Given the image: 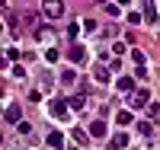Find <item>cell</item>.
I'll return each instance as SVG.
<instances>
[{
	"label": "cell",
	"mask_w": 160,
	"mask_h": 150,
	"mask_svg": "<svg viewBox=\"0 0 160 150\" xmlns=\"http://www.w3.org/2000/svg\"><path fill=\"white\" fill-rule=\"evenodd\" d=\"M42 13L48 19H61L64 16V3H61V0H48V3H42Z\"/></svg>",
	"instance_id": "6da1fadb"
},
{
	"label": "cell",
	"mask_w": 160,
	"mask_h": 150,
	"mask_svg": "<svg viewBox=\"0 0 160 150\" xmlns=\"http://www.w3.org/2000/svg\"><path fill=\"white\" fill-rule=\"evenodd\" d=\"M131 105H135V109H148V105H151V93H148V90L131 93Z\"/></svg>",
	"instance_id": "7a4b0ae2"
},
{
	"label": "cell",
	"mask_w": 160,
	"mask_h": 150,
	"mask_svg": "<svg viewBox=\"0 0 160 150\" xmlns=\"http://www.w3.org/2000/svg\"><path fill=\"white\" fill-rule=\"evenodd\" d=\"M48 109H51V115H55V118H64L71 105H68V99H51V105H48Z\"/></svg>",
	"instance_id": "3957f363"
},
{
	"label": "cell",
	"mask_w": 160,
	"mask_h": 150,
	"mask_svg": "<svg viewBox=\"0 0 160 150\" xmlns=\"http://www.w3.org/2000/svg\"><path fill=\"white\" fill-rule=\"evenodd\" d=\"M68 58H71L74 64H80V61L87 58V48H83V45H71V48H68Z\"/></svg>",
	"instance_id": "277c9868"
},
{
	"label": "cell",
	"mask_w": 160,
	"mask_h": 150,
	"mask_svg": "<svg viewBox=\"0 0 160 150\" xmlns=\"http://www.w3.org/2000/svg\"><path fill=\"white\" fill-rule=\"evenodd\" d=\"M35 38H38V42H48V38H55V29H51V26H38Z\"/></svg>",
	"instance_id": "5b68a950"
},
{
	"label": "cell",
	"mask_w": 160,
	"mask_h": 150,
	"mask_svg": "<svg viewBox=\"0 0 160 150\" xmlns=\"http://www.w3.org/2000/svg\"><path fill=\"white\" fill-rule=\"evenodd\" d=\"M118 90H122V93H138L135 90V80H131V77H118V83H115Z\"/></svg>",
	"instance_id": "8992f818"
},
{
	"label": "cell",
	"mask_w": 160,
	"mask_h": 150,
	"mask_svg": "<svg viewBox=\"0 0 160 150\" xmlns=\"http://www.w3.org/2000/svg\"><path fill=\"white\" fill-rule=\"evenodd\" d=\"M68 105L71 109H83L87 105V96H83V93H74V96H68Z\"/></svg>",
	"instance_id": "52a82bcc"
},
{
	"label": "cell",
	"mask_w": 160,
	"mask_h": 150,
	"mask_svg": "<svg viewBox=\"0 0 160 150\" xmlns=\"http://www.w3.org/2000/svg\"><path fill=\"white\" fill-rule=\"evenodd\" d=\"M61 144H64V134H61V131H51V134H48V147L61 150Z\"/></svg>",
	"instance_id": "ba28073f"
},
{
	"label": "cell",
	"mask_w": 160,
	"mask_h": 150,
	"mask_svg": "<svg viewBox=\"0 0 160 150\" xmlns=\"http://www.w3.org/2000/svg\"><path fill=\"white\" fill-rule=\"evenodd\" d=\"M106 134V121H93L90 125V138H102Z\"/></svg>",
	"instance_id": "9c48e42d"
},
{
	"label": "cell",
	"mask_w": 160,
	"mask_h": 150,
	"mask_svg": "<svg viewBox=\"0 0 160 150\" xmlns=\"http://www.w3.org/2000/svg\"><path fill=\"white\" fill-rule=\"evenodd\" d=\"M128 147V138L125 134H112V150H125Z\"/></svg>",
	"instance_id": "30bf717a"
},
{
	"label": "cell",
	"mask_w": 160,
	"mask_h": 150,
	"mask_svg": "<svg viewBox=\"0 0 160 150\" xmlns=\"http://www.w3.org/2000/svg\"><path fill=\"white\" fill-rule=\"evenodd\" d=\"M93 77H96V80H99V83H109V70H106V67H102V64L96 67V70H93Z\"/></svg>",
	"instance_id": "8fae6325"
},
{
	"label": "cell",
	"mask_w": 160,
	"mask_h": 150,
	"mask_svg": "<svg viewBox=\"0 0 160 150\" xmlns=\"http://www.w3.org/2000/svg\"><path fill=\"white\" fill-rule=\"evenodd\" d=\"M7 121H19V105H7Z\"/></svg>",
	"instance_id": "7c38bea8"
},
{
	"label": "cell",
	"mask_w": 160,
	"mask_h": 150,
	"mask_svg": "<svg viewBox=\"0 0 160 150\" xmlns=\"http://www.w3.org/2000/svg\"><path fill=\"white\" fill-rule=\"evenodd\" d=\"M74 141H77V144H87V141H90V131H83V128H74Z\"/></svg>",
	"instance_id": "4fadbf2b"
},
{
	"label": "cell",
	"mask_w": 160,
	"mask_h": 150,
	"mask_svg": "<svg viewBox=\"0 0 160 150\" xmlns=\"http://www.w3.org/2000/svg\"><path fill=\"white\" fill-rule=\"evenodd\" d=\"M144 19H148V22L157 19V7H154V3H144Z\"/></svg>",
	"instance_id": "5bb4252c"
},
{
	"label": "cell",
	"mask_w": 160,
	"mask_h": 150,
	"mask_svg": "<svg viewBox=\"0 0 160 150\" xmlns=\"http://www.w3.org/2000/svg\"><path fill=\"white\" fill-rule=\"evenodd\" d=\"M138 131L144 134V138H151V134H154V125H151V121H138Z\"/></svg>",
	"instance_id": "9a60e30c"
},
{
	"label": "cell",
	"mask_w": 160,
	"mask_h": 150,
	"mask_svg": "<svg viewBox=\"0 0 160 150\" xmlns=\"http://www.w3.org/2000/svg\"><path fill=\"white\" fill-rule=\"evenodd\" d=\"M115 121H118V125H128V121H135V115H131V112H118Z\"/></svg>",
	"instance_id": "2e32d148"
},
{
	"label": "cell",
	"mask_w": 160,
	"mask_h": 150,
	"mask_svg": "<svg viewBox=\"0 0 160 150\" xmlns=\"http://www.w3.org/2000/svg\"><path fill=\"white\" fill-rule=\"evenodd\" d=\"M131 58H135V64H138V67H144V54H141L138 48H135V51H131Z\"/></svg>",
	"instance_id": "e0dca14e"
},
{
	"label": "cell",
	"mask_w": 160,
	"mask_h": 150,
	"mask_svg": "<svg viewBox=\"0 0 160 150\" xmlns=\"http://www.w3.org/2000/svg\"><path fill=\"white\" fill-rule=\"evenodd\" d=\"M77 32H80V26H77V22H71V26H68V38H77Z\"/></svg>",
	"instance_id": "ac0fdd59"
},
{
	"label": "cell",
	"mask_w": 160,
	"mask_h": 150,
	"mask_svg": "<svg viewBox=\"0 0 160 150\" xmlns=\"http://www.w3.org/2000/svg\"><path fill=\"white\" fill-rule=\"evenodd\" d=\"M148 115H151V118H157V115H160V105H157V102H151V105H148Z\"/></svg>",
	"instance_id": "d6986e66"
},
{
	"label": "cell",
	"mask_w": 160,
	"mask_h": 150,
	"mask_svg": "<svg viewBox=\"0 0 160 150\" xmlns=\"http://www.w3.org/2000/svg\"><path fill=\"white\" fill-rule=\"evenodd\" d=\"M106 13H109V16H118V3H106Z\"/></svg>",
	"instance_id": "ffe728a7"
},
{
	"label": "cell",
	"mask_w": 160,
	"mask_h": 150,
	"mask_svg": "<svg viewBox=\"0 0 160 150\" xmlns=\"http://www.w3.org/2000/svg\"><path fill=\"white\" fill-rule=\"evenodd\" d=\"M68 150H77V147H68Z\"/></svg>",
	"instance_id": "44dd1931"
}]
</instances>
